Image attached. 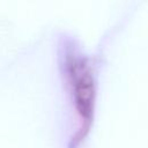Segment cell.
Masks as SVG:
<instances>
[{"mask_svg": "<svg viewBox=\"0 0 148 148\" xmlns=\"http://www.w3.org/2000/svg\"><path fill=\"white\" fill-rule=\"evenodd\" d=\"M69 75L74 88L76 108L84 118H89L94 99V81L90 71L83 61L73 60L69 64Z\"/></svg>", "mask_w": 148, "mask_h": 148, "instance_id": "cell-1", "label": "cell"}]
</instances>
